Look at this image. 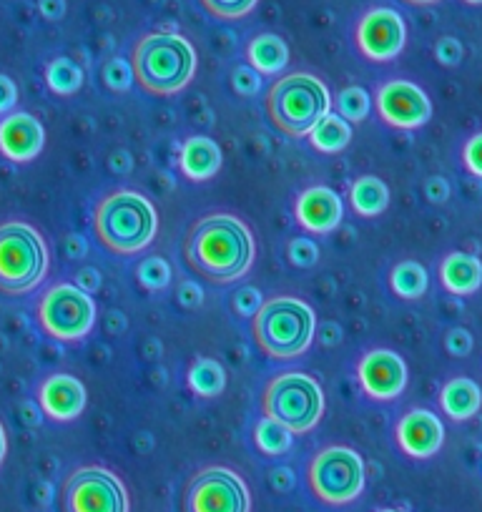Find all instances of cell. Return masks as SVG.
Returning a JSON list of instances; mask_svg holds the SVG:
<instances>
[{
    "label": "cell",
    "instance_id": "46",
    "mask_svg": "<svg viewBox=\"0 0 482 512\" xmlns=\"http://www.w3.org/2000/svg\"><path fill=\"white\" fill-rule=\"evenodd\" d=\"M66 254L71 256V259H81L83 254H86V241H83V236L78 234H71L66 239Z\"/></svg>",
    "mask_w": 482,
    "mask_h": 512
},
{
    "label": "cell",
    "instance_id": "47",
    "mask_svg": "<svg viewBox=\"0 0 482 512\" xmlns=\"http://www.w3.org/2000/svg\"><path fill=\"white\" fill-rule=\"evenodd\" d=\"M106 324H108V332H121V329H126V314L124 312H108L106 314Z\"/></svg>",
    "mask_w": 482,
    "mask_h": 512
},
{
    "label": "cell",
    "instance_id": "41",
    "mask_svg": "<svg viewBox=\"0 0 482 512\" xmlns=\"http://www.w3.org/2000/svg\"><path fill=\"white\" fill-rule=\"evenodd\" d=\"M425 196L432 204H445L447 196H450V184L442 176H432L425 181Z\"/></svg>",
    "mask_w": 482,
    "mask_h": 512
},
{
    "label": "cell",
    "instance_id": "36",
    "mask_svg": "<svg viewBox=\"0 0 482 512\" xmlns=\"http://www.w3.org/2000/svg\"><path fill=\"white\" fill-rule=\"evenodd\" d=\"M462 166L470 176L482 179V131L462 144Z\"/></svg>",
    "mask_w": 482,
    "mask_h": 512
},
{
    "label": "cell",
    "instance_id": "6",
    "mask_svg": "<svg viewBox=\"0 0 482 512\" xmlns=\"http://www.w3.org/2000/svg\"><path fill=\"white\" fill-rule=\"evenodd\" d=\"M48 262L46 239L36 226L18 219L0 224V294H31L46 279Z\"/></svg>",
    "mask_w": 482,
    "mask_h": 512
},
{
    "label": "cell",
    "instance_id": "35",
    "mask_svg": "<svg viewBox=\"0 0 482 512\" xmlns=\"http://www.w3.org/2000/svg\"><path fill=\"white\" fill-rule=\"evenodd\" d=\"M264 294L259 292L257 287H241L236 289L234 297H231V309H234L236 317L241 319H252L254 314L262 309Z\"/></svg>",
    "mask_w": 482,
    "mask_h": 512
},
{
    "label": "cell",
    "instance_id": "14",
    "mask_svg": "<svg viewBox=\"0 0 482 512\" xmlns=\"http://www.w3.org/2000/svg\"><path fill=\"white\" fill-rule=\"evenodd\" d=\"M357 379L372 402H392L407 387V364L392 349H370L359 357Z\"/></svg>",
    "mask_w": 482,
    "mask_h": 512
},
{
    "label": "cell",
    "instance_id": "42",
    "mask_svg": "<svg viewBox=\"0 0 482 512\" xmlns=\"http://www.w3.org/2000/svg\"><path fill=\"white\" fill-rule=\"evenodd\" d=\"M101 284H103V277H101V272H98V269L86 267V269H81V272L76 274V287H81L83 292L96 294L98 289H101Z\"/></svg>",
    "mask_w": 482,
    "mask_h": 512
},
{
    "label": "cell",
    "instance_id": "5",
    "mask_svg": "<svg viewBox=\"0 0 482 512\" xmlns=\"http://www.w3.org/2000/svg\"><path fill=\"white\" fill-rule=\"evenodd\" d=\"M267 118L279 134L289 139H307L309 131L332 111V96L322 78L294 71L279 76L264 96Z\"/></svg>",
    "mask_w": 482,
    "mask_h": 512
},
{
    "label": "cell",
    "instance_id": "20",
    "mask_svg": "<svg viewBox=\"0 0 482 512\" xmlns=\"http://www.w3.org/2000/svg\"><path fill=\"white\" fill-rule=\"evenodd\" d=\"M440 284L455 297H472L482 287V262L467 251H452L442 256Z\"/></svg>",
    "mask_w": 482,
    "mask_h": 512
},
{
    "label": "cell",
    "instance_id": "3",
    "mask_svg": "<svg viewBox=\"0 0 482 512\" xmlns=\"http://www.w3.org/2000/svg\"><path fill=\"white\" fill-rule=\"evenodd\" d=\"M159 231V214L144 194L134 189H113L93 209V234L106 251L116 256L141 254Z\"/></svg>",
    "mask_w": 482,
    "mask_h": 512
},
{
    "label": "cell",
    "instance_id": "43",
    "mask_svg": "<svg viewBox=\"0 0 482 512\" xmlns=\"http://www.w3.org/2000/svg\"><path fill=\"white\" fill-rule=\"evenodd\" d=\"M317 334H319V342H322V347H337V344H342L344 339V332L342 327H339L337 322H322V327H317Z\"/></svg>",
    "mask_w": 482,
    "mask_h": 512
},
{
    "label": "cell",
    "instance_id": "44",
    "mask_svg": "<svg viewBox=\"0 0 482 512\" xmlns=\"http://www.w3.org/2000/svg\"><path fill=\"white\" fill-rule=\"evenodd\" d=\"M269 482H272V487L277 492H289L294 487V472L289 470V467H274L272 472H269Z\"/></svg>",
    "mask_w": 482,
    "mask_h": 512
},
{
    "label": "cell",
    "instance_id": "32",
    "mask_svg": "<svg viewBox=\"0 0 482 512\" xmlns=\"http://www.w3.org/2000/svg\"><path fill=\"white\" fill-rule=\"evenodd\" d=\"M103 83L108 86V91L113 93H126L134 86V71H131V63L121 56H113L103 63Z\"/></svg>",
    "mask_w": 482,
    "mask_h": 512
},
{
    "label": "cell",
    "instance_id": "19",
    "mask_svg": "<svg viewBox=\"0 0 482 512\" xmlns=\"http://www.w3.org/2000/svg\"><path fill=\"white\" fill-rule=\"evenodd\" d=\"M224 156H221V146L209 136H186L179 151V171L186 181H201L214 179L221 171Z\"/></svg>",
    "mask_w": 482,
    "mask_h": 512
},
{
    "label": "cell",
    "instance_id": "26",
    "mask_svg": "<svg viewBox=\"0 0 482 512\" xmlns=\"http://www.w3.org/2000/svg\"><path fill=\"white\" fill-rule=\"evenodd\" d=\"M43 78H46V86L56 96H73V93H78L83 88V68L66 56H58L53 61H48Z\"/></svg>",
    "mask_w": 482,
    "mask_h": 512
},
{
    "label": "cell",
    "instance_id": "30",
    "mask_svg": "<svg viewBox=\"0 0 482 512\" xmlns=\"http://www.w3.org/2000/svg\"><path fill=\"white\" fill-rule=\"evenodd\" d=\"M136 282L146 292H164L171 284V267L164 256H146L144 262L136 267Z\"/></svg>",
    "mask_w": 482,
    "mask_h": 512
},
{
    "label": "cell",
    "instance_id": "11",
    "mask_svg": "<svg viewBox=\"0 0 482 512\" xmlns=\"http://www.w3.org/2000/svg\"><path fill=\"white\" fill-rule=\"evenodd\" d=\"M63 512H129L124 480L103 465L76 467L61 487Z\"/></svg>",
    "mask_w": 482,
    "mask_h": 512
},
{
    "label": "cell",
    "instance_id": "48",
    "mask_svg": "<svg viewBox=\"0 0 482 512\" xmlns=\"http://www.w3.org/2000/svg\"><path fill=\"white\" fill-rule=\"evenodd\" d=\"M6 452H8V437H6V427L0 422V465L6 460Z\"/></svg>",
    "mask_w": 482,
    "mask_h": 512
},
{
    "label": "cell",
    "instance_id": "50",
    "mask_svg": "<svg viewBox=\"0 0 482 512\" xmlns=\"http://www.w3.org/2000/svg\"><path fill=\"white\" fill-rule=\"evenodd\" d=\"M462 3H467V6H482V0H462Z\"/></svg>",
    "mask_w": 482,
    "mask_h": 512
},
{
    "label": "cell",
    "instance_id": "29",
    "mask_svg": "<svg viewBox=\"0 0 482 512\" xmlns=\"http://www.w3.org/2000/svg\"><path fill=\"white\" fill-rule=\"evenodd\" d=\"M334 106H337V113L349 123H362L367 116H370V93L359 86H347L337 93L334 98Z\"/></svg>",
    "mask_w": 482,
    "mask_h": 512
},
{
    "label": "cell",
    "instance_id": "18",
    "mask_svg": "<svg viewBox=\"0 0 482 512\" xmlns=\"http://www.w3.org/2000/svg\"><path fill=\"white\" fill-rule=\"evenodd\" d=\"M344 219L342 196L329 186H309L294 199V221L307 234H332Z\"/></svg>",
    "mask_w": 482,
    "mask_h": 512
},
{
    "label": "cell",
    "instance_id": "51",
    "mask_svg": "<svg viewBox=\"0 0 482 512\" xmlns=\"http://www.w3.org/2000/svg\"><path fill=\"white\" fill-rule=\"evenodd\" d=\"M377 512H405V510H397V507H385V510H377Z\"/></svg>",
    "mask_w": 482,
    "mask_h": 512
},
{
    "label": "cell",
    "instance_id": "9",
    "mask_svg": "<svg viewBox=\"0 0 482 512\" xmlns=\"http://www.w3.org/2000/svg\"><path fill=\"white\" fill-rule=\"evenodd\" d=\"M36 324L53 342L76 344L96 327V302L76 284L58 282L38 297Z\"/></svg>",
    "mask_w": 482,
    "mask_h": 512
},
{
    "label": "cell",
    "instance_id": "28",
    "mask_svg": "<svg viewBox=\"0 0 482 512\" xmlns=\"http://www.w3.org/2000/svg\"><path fill=\"white\" fill-rule=\"evenodd\" d=\"M254 447L262 452L264 457H282L292 450V432L279 422L269 420V417H259L254 425Z\"/></svg>",
    "mask_w": 482,
    "mask_h": 512
},
{
    "label": "cell",
    "instance_id": "39",
    "mask_svg": "<svg viewBox=\"0 0 482 512\" xmlns=\"http://www.w3.org/2000/svg\"><path fill=\"white\" fill-rule=\"evenodd\" d=\"M176 302L184 309H196L204 304V292H201L199 284L186 279V282H181L179 289H176Z\"/></svg>",
    "mask_w": 482,
    "mask_h": 512
},
{
    "label": "cell",
    "instance_id": "15",
    "mask_svg": "<svg viewBox=\"0 0 482 512\" xmlns=\"http://www.w3.org/2000/svg\"><path fill=\"white\" fill-rule=\"evenodd\" d=\"M36 402L43 415L53 422H73L86 410V387L73 374H48L36 390Z\"/></svg>",
    "mask_w": 482,
    "mask_h": 512
},
{
    "label": "cell",
    "instance_id": "1",
    "mask_svg": "<svg viewBox=\"0 0 482 512\" xmlns=\"http://www.w3.org/2000/svg\"><path fill=\"white\" fill-rule=\"evenodd\" d=\"M184 264L214 287L239 282L257 259V241L241 216L211 211L186 229L181 244Z\"/></svg>",
    "mask_w": 482,
    "mask_h": 512
},
{
    "label": "cell",
    "instance_id": "16",
    "mask_svg": "<svg viewBox=\"0 0 482 512\" xmlns=\"http://www.w3.org/2000/svg\"><path fill=\"white\" fill-rule=\"evenodd\" d=\"M46 146V128L26 111L8 113L0 118V156L13 164H28L41 156Z\"/></svg>",
    "mask_w": 482,
    "mask_h": 512
},
{
    "label": "cell",
    "instance_id": "12",
    "mask_svg": "<svg viewBox=\"0 0 482 512\" xmlns=\"http://www.w3.org/2000/svg\"><path fill=\"white\" fill-rule=\"evenodd\" d=\"M407 26L395 8L377 6L362 13L354 26V46L367 61L390 63L405 51Z\"/></svg>",
    "mask_w": 482,
    "mask_h": 512
},
{
    "label": "cell",
    "instance_id": "27",
    "mask_svg": "<svg viewBox=\"0 0 482 512\" xmlns=\"http://www.w3.org/2000/svg\"><path fill=\"white\" fill-rule=\"evenodd\" d=\"M427 287H430V279H427L425 267L412 262V259L400 262L390 272V289L400 299H422Z\"/></svg>",
    "mask_w": 482,
    "mask_h": 512
},
{
    "label": "cell",
    "instance_id": "31",
    "mask_svg": "<svg viewBox=\"0 0 482 512\" xmlns=\"http://www.w3.org/2000/svg\"><path fill=\"white\" fill-rule=\"evenodd\" d=\"M199 3L216 21H239L257 8L259 0H199Z\"/></svg>",
    "mask_w": 482,
    "mask_h": 512
},
{
    "label": "cell",
    "instance_id": "23",
    "mask_svg": "<svg viewBox=\"0 0 482 512\" xmlns=\"http://www.w3.org/2000/svg\"><path fill=\"white\" fill-rule=\"evenodd\" d=\"M347 196L354 214L365 216V219L382 216L387 211V206H390V189L377 176H359V179H354Z\"/></svg>",
    "mask_w": 482,
    "mask_h": 512
},
{
    "label": "cell",
    "instance_id": "22",
    "mask_svg": "<svg viewBox=\"0 0 482 512\" xmlns=\"http://www.w3.org/2000/svg\"><path fill=\"white\" fill-rule=\"evenodd\" d=\"M247 63L262 76H279L289 63V46L277 33H259L244 48Z\"/></svg>",
    "mask_w": 482,
    "mask_h": 512
},
{
    "label": "cell",
    "instance_id": "10",
    "mask_svg": "<svg viewBox=\"0 0 482 512\" xmlns=\"http://www.w3.org/2000/svg\"><path fill=\"white\" fill-rule=\"evenodd\" d=\"M179 512H252V492L231 467L206 465L186 480Z\"/></svg>",
    "mask_w": 482,
    "mask_h": 512
},
{
    "label": "cell",
    "instance_id": "4",
    "mask_svg": "<svg viewBox=\"0 0 482 512\" xmlns=\"http://www.w3.org/2000/svg\"><path fill=\"white\" fill-rule=\"evenodd\" d=\"M317 337V314L304 299L277 294L264 299L252 317V339L264 357L274 362H292L309 349Z\"/></svg>",
    "mask_w": 482,
    "mask_h": 512
},
{
    "label": "cell",
    "instance_id": "40",
    "mask_svg": "<svg viewBox=\"0 0 482 512\" xmlns=\"http://www.w3.org/2000/svg\"><path fill=\"white\" fill-rule=\"evenodd\" d=\"M18 103V86L11 76L0 73V116H8V113L16 108Z\"/></svg>",
    "mask_w": 482,
    "mask_h": 512
},
{
    "label": "cell",
    "instance_id": "13",
    "mask_svg": "<svg viewBox=\"0 0 482 512\" xmlns=\"http://www.w3.org/2000/svg\"><path fill=\"white\" fill-rule=\"evenodd\" d=\"M375 108L382 121L402 131H417L432 118V101L417 83L385 81L375 91Z\"/></svg>",
    "mask_w": 482,
    "mask_h": 512
},
{
    "label": "cell",
    "instance_id": "37",
    "mask_svg": "<svg viewBox=\"0 0 482 512\" xmlns=\"http://www.w3.org/2000/svg\"><path fill=\"white\" fill-rule=\"evenodd\" d=\"M462 56H465V48H462V43L457 41V38L442 36L440 41L435 43V58H437V63H442V66H447V68L460 66Z\"/></svg>",
    "mask_w": 482,
    "mask_h": 512
},
{
    "label": "cell",
    "instance_id": "34",
    "mask_svg": "<svg viewBox=\"0 0 482 512\" xmlns=\"http://www.w3.org/2000/svg\"><path fill=\"white\" fill-rule=\"evenodd\" d=\"M231 88H234L236 96L252 98L262 91V73L254 71L249 63H241L231 71Z\"/></svg>",
    "mask_w": 482,
    "mask_h": 512
},
{
    "label": "cell",
    "instance_id": "45",
    "mask_svg": "<svg viewBox=\"0 0 482 512\" xmlns=\"http://www.w3.org/2000/svg\"><path fill=\"white\" fill-rule=\"evenodd\" d=\"M38 11L46 21H61L66 16V0H38Z\"/></svg>",
    "mask_w": 482,
    "mask_h": 512
},
{
    "label": "cell",
    "instance_id": "24",
    "mask_svg": "<svg viewBox=\"0 0 482 512\" xmlns=\"http://www.w3.org/2000/svg\"><path fill=\"white\" fill-rule=\"evenodd\" d=\"M307 139L309 144H312V149L319 151V154H342L349 146V141H352V126H349V121H344L339 113L329 111L327 116L309 131Z\"/></svg>",
    "mask_w": 482,
    "mask_h": 512
},
{
    "label": "cell",
    "instance_id": "25",
    "mask_svg": "<svg viewBox=\"0 0 482 512\" xmlns=\"http://www.w3.org/2000/svg\"><path fill=\"white\" fill-rule=\"evenodd\" d=\"M186 384L196 397L214 400L226 390V369L211 357H196L186 372Z\"/></svg>",
    "mask_w": 482,
    "mask_h": 512
},
{
    "label": "cell",
    "instance_id": "8",
    "mask_svg": "<svg viewBox=\"0 0 482 512\" xmlns=\"http://www.w3.org/2000/svg\"><path fill=\"white\" fill-rule=\"evenodd\" d=\"M365 460L347 445H327L309 460L307 485L314 500L327 507H344L365 490Z\"/></svg>",
    "mask_w": 482,
    "mask_h": 512
},
{
    "label": "cell",
    "instance_id": "38",
    "mask_svg": "<svg viewBox=\"0 0 482 512\" xmlns=\"http://www.w3.org/2000/svg\"><path fill=\"white\" fill-rule=\"evenodd\" d=\"M442 344H445V352L450 354V357H467V354L472 352V334L462 327H452L450 332L445 334V342Z\"/></svg>",
    "mask_w": 482,
    "mask_h": 512
},
{
    "label": "cell",
    "instance_id": "7",
    "mask_svg": "<svg viewBox=\"0 0 482 512\" xmlns=\"http://www.w3.org/2000/svg\"><path fill=\"white\" fill-rule=\"evenodd\" d=\"M262 412L264 417L287 427L292 435L312 432L324 415L322 384L304 372L274 374L264 384Z\"/></svg>",
    "mask_w": 482,
    "mask_h": 512
},
{
    "label": "cell",
    "instance_id": "17",
    "mask_svg": "<svg viewBox=\"0 0 482 512\" xmlns=\"http://www.w3.org/2000/svg\"><path fill=\"white\" fill-rule=\"evenodd\" d=\"M397 447L412 460H430L445 445V425L430 410H410L395 427Z\"/></svg>",
    "mask_w": 482,
    "mask_h": 512
},
{
    "label": "cell",
    "instance_id": "2",
    "mask_svg": "<svg viewBox=\"0 0 482 512\" xmlns=\"http://www.w3.org/2000/svg\"><path fill=\"white\" fill-rule=\"evenodd\" d=\"M134 83L149 96L169 98L184 91L196 73V51L181 33L151 31L131 46Z\"/></svg>",
    "mask_w": 482,
    "mask_h": 512
},
{
    "label": "cell",
    "instance_id": "21",
    "mask_svg": "<svg viewBox=\"0 0 482 512\" xmlns=\"http://www.w3.org/2000/svg\"><path fill=\"white\" fill-rule=\"evenodd\" d=\"M442 415L455 422L472 420L482 410V390L480 384L470 377H450L442 384L440 397Z\"/></svg>",
    "mask_w": 482,
    "mask_h": 512
},
{
    "label": "cell",
    "instance_id": "49",
    "mask_svg": "<svg viewBox=\"0 0 482 512\" xmlns=\"http://www.w3.org/2000/svg\"><path fill=\"white\" fill-rule=\"evenodd\" d=\"M402 3H407V6L422 8V6H435L437 0H402Z\"/></svg>",
    "mask_w": 482,
    "mask_h": 512
},
{
    "label": "cell",
    "instance_id": "33",
    "mask_svg": "<svg viewBox=\"0 0 482 512\" xmlns=\"http://www.w3.org/2000/svg\"><path fill=\"white\" fill-rule=\"evenodd\" d=\"M287 259L292 267L297 269H312L319 262V246L317 241L307 239V236H297V239L287 241Z\"/></svg>",
    "mask_w": 482,
    "mask_h": 512
}]
</instances>
